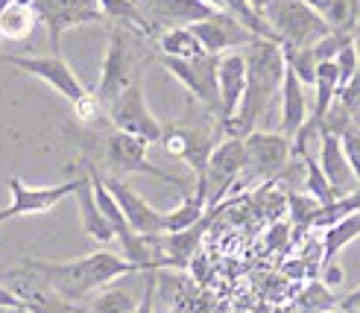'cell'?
Segmentation results:
<instances>
[{
  "instance_id": "1",
  "label": "cell",
  "mask_w": 360,
  "mask_h": 313,
  "mask_svg": "<svg viewBox=\"0 0 360 313\" xmlns=\"http://www.w3.org/2000/svg\"><path fill=\"white\" fill-rule=\"evenodd\" d=\"M141 272L135 264H129L123 255L115 252H91L77 261H39V257H24L21 275H32L39 287L56 293L65 302H82L94 290H103L105 284H112L123 275Z\"/></svg>"
},
{
  "instance_id": "2",
  "label": "cell",
  "mask_w": 360,
  "mask_h": 313,
  "mask_svg": "<svg viewBox=\"0 0 360 313\" xmlns=\"http://www.w3.org/2000/svg\"><path fill=\"white\" fill-rule=\"evenodd\" d=\"M243 56H246V68H249L246 97L240 103V112L226 126H220V132L226 138H246L255 132V123L269 112L273 100L281 94L284 73H287L284 50L276 41L255 39L243 50Z\"/></svg>"
},
{
  "instance_id": "3",
  "label": "cell",
  "mask_w": 360,
  "mask_h": 313,
  "mask_svg": "<svg viewBox=\"0 0 360 313\" xmlns=\"http://www.w3.org/2000/svg\"><path fill=\"white\" fill-rule=\"evenodd\" d=\"M138 39H143L138 30L112 24L109 50H105L100 82L94 91L105 112H109V106L123 94V91H129L141 79V56H138V44H135Z\"/></svg>"
},
{
  "instance_id": "4",
  "label": "cell",
  "mask_w": 360,
  "mask_h": 313,
  "mask_svg": "<svg viewBox=\"0 0 360 313\" xmlns=\"http://www.w3.org/2000/svg\"><path fill=\"white\" fill-rule=\"evenodd\" d=\"M261 18L273 30L281 47H314L331 32L328 21L322 18L308 0H269L261 9Z\"/></svg>"
},
{
  "instance_id": "5",
  "label": "cell",
  "mask_w": 360,
  "mask_h": 313,
  "mask_svg": "<svg viewBox=\"0 0 360 313\" xmlns=\"http://www.w3.org/2000/svg\"><path fill=\"white\" fill-rule=\"evenodd\" d=\"M147 150H150V143H143L141 138H132L126 132H117V129H109V135L103 138V161H105V167H109V176L123 179V176L141 173V176H153V179L167 181V185H173V188H179L185 193L188 181L155 167V164L147 158Z\"/></svg>"
},
{
  "instance_id": "6",
  "label": "cell",
  "mask_w": 360,
  "mask_h": 313,
  "mask_svg": "<svg viewBox=\"0 0 360 313\" xmlns=\"http://www.w3.org/2000/svg\"><path fill=\"white\" fill-rule=\"evenodd\" d=\"M32 9H35L39 24L47 30L53 56H62V35L68 30L105 21L100 0H39Z\"/></svg>"
},
{
  "instance_id": "7",
  "label": "cell",
  "mask_w": 360,
  "mask_h": 313,
  "mask_svg": "<svg viewBox=\"0 0 360 313\" xmlns=\"http://www.w3.org/2000/svg\"><path fill=\"white\" fill-rule=\"evenodd\" d=\"M161 65H165L173 77L208 108V115L223 120L220 79H217L220 56H208V53H205V56H200V59H167V56H161Z\"/></svg>"
},
{
  "instance_id": "8",
  "label": "cell",
  "mask_w": 360,
  "mask_h": 313,
  "mask_svg": "<svg viewBox=\"0 0 360 313\" xmlns=\"http://www.w3.org/2000/svg\"><path fill=\"white\" fill-rule=\"evenodd\" d=\"M105 115H109L112 129L132 135V138H141L143 143H150V146L161 143V138H165V126H161L155 120V115L150 112L141 79L129 91H123V94L109 106V112H105Z\"/></svg>"
},
{
  "instance_id": "9",
  "label": "cell",
  "mask_w": 360,
  "mask_h": 313,
  "mask_svg": "<svg viewBox=\"0 0 360 313\" xmlns=\"http://www.w3.org/2000/svg\"><path fill=\"white\" fill-rule=\"evenodd\" d=\"M135 6L143 18L147 39L167 32V30L193 27L200 21H208L214 12H220L211 4H205V0H135Z\"/></svg>"
},
{
  "instance_id": "10",
  "label": "cell",
  "mask_w": 360,
  "mask_h": 313,
  "mask_svg": "<svg viewBox=\"0 0 360 313\" xmlns=\"http://www.w3.org/2000/svg\"><path fill=\"white\" fill-rule=\"evenodd\" d=\"M246 146V179L273 181L293 158V141L281 132H252L243 138Z\"/></svg>"
},
{
  "instance_id": "11",
  "label": "cell",
  "mask_w": 360,
  "mask_h": 313,
  "mask_svg": "<svg viewBox=\"0 0 360 313\" xmlns=\"http://www.w3.org/2000/svg\"><path fill=\"white\" fill-rule=\"evenodd\" d=\"M0 62L9 65V68H18V70H24V73H32V77H39L41 82H47L53 91H59V94L70 103V106H77L82 103L91 91H88L79 77L74 70H70V65L62 59V56H12V53H4L0 56Z\"/></svg>"
},
{
  "instance_id": "12",
  "label": "cell",
  "mask_w": 360,
  "mask_h": 313,
  "mask_svg": "<svg viewBox=\"0 0 360 313\" xmlns=\"http://www.w3.org/2000/svg\"><path fill=\"white\" fill-rule=\"evenodd\" d=\"M246 173V146L243 138H223L214 150L208 170H205V181L196 185L200 191L208 193V208H220L223 196L231 191V185Z\"/></svg>"
},
{
  "instance_id": "13",
  "label": "cell",
  "mask_w": 360,
  "mask_h": 313,
  "mask_svg": "<svg viewBox=\"0 0 360 313\" xmlns=\"http://www.w3.org/2000/svg\"><path fill=\"white\" fill-rule=\"evenodd\" d=\"M6 188L12 191V205L0 208V223H6V219H18V217L50 214L62 199L77 193L79 179H70V181H62V185H50V188H30L24 179L12 176V179H6Z\"/></svg>"
},
{
  "instance_id": "14",
  "label": "cell",
  "mask_w": 360,
  "mask_h": 313,
  "mask_svg": "<svg viewBox=\"0 0 360 313\" xmlns=\"http://www.w3.org/2000/svg\"><path fill=\"white\" fill-rule=\"evenodd\" d=\"M161 146L167 150V155L185 161L188 167L196 173V185L205 181V170L208 161L217 150V138L208 129L200 126H165V138H161Z\"/></svg>"
},
{
  "instance_id": "15",
  "label": "cell",
  "mask_w": 360,
  "mask_h": 313,
  "mask_svg": "<svg viewBox=\"0 0 360 313\" xmlns=\"http://www.w3.org/2000/svg\"><path fill=\"white\" fill-rule=\"evenodd\" d=\"M193 35L200 39V44L205 47L208 56H226V53L235 50H246L252 41L258 39L249 27H243L235 15L229 12H214L208 21H200L191 27Z\"/></svg>"
},
{
  "instance_id": "16",
  "label": "cell",
  "mask_w": 360,
  "mask_h": 313,
  "mask_svg": "<svg viewBox=\"0 0 360 313\" xmlns=\"http://www.w3.org/2000/svg\"><path fill=\"white\" fill-rule=\"evenodd\" d=\"M103 181L105 188L112 191V196L117 199V205L126 217V223L132 226L135 234H143V237H155V234H165V211L153 208L147 199H143L141 193H135L129 185H126L123 179L117 176H109L103 173Z\"/></svg>"
},
{
  "instance_id": "17",
  "label": "cell",
  "mask_w": 360,
  "mask_h": 313,
  "mask_svg": "<svg viewBox=\"0 0 360 313\" xmlns=\"http://www.w3.org/2000/svg\"><path fill=\"white\" fill-rule=\"evenodd\" d=\"M319 167L326 173V179L331 181V188L340 199L360 188V181L352 170V161L346 155V143L340 135H331V132L319 135Z\"/></svg>"
},
{
  "instance_id": "18",
  "label": "cell",
  "mask_w": 360,
  "mask_h": 313,
  "mask_svg": "<svg viewBox=\"0 0 360 313\" xmlns=\"http://www.w3.org/2000/svg\"><path fill=\"white\" fill-rule=\"evenodd\" d=\"M217 79H220V103H223V120H220V126H226L231 117L240 112V103L246 97L249 68H246L243 50H235V53H226V56H220Z\"/></svg>"
},
{
  "instance_id": "19",
  "label": "cell",
  "mask_w": 360,
  "mask_h": 313,
  "mask_svg": "<svg viewBox=\"0 0 360 313\" xmlns=\"http://www.w3.org/2000/svg\"><path fill=\"white\" fill-rule=\"evenodd\" d=\"M308 117H311V108H308V97H304V85L296 77V70L287 68L284 85H281V129L278 132L293 141L302 132V126L308 123Z\"/></svg>"
},
{
  "instance_id": "20",
  "label": "cell",
  "mask_w": 360,
  "mask_h": 313,
  "mask_svg": "<svg viewBox=\"0 0 360 313\" xmlns=\"http://www.w3.org/2000/svg\"><path fill=\"white\" fill-rule=\"evenodd\" d=\"M77 208H79V223H82V231L91 237L97 243H112L117 241L115 237V229L109 226V219L103 217L100 205H97V196H94V185H91V176L82 167L79 173V188H77Z\"/></svg>"
},
{
  "instance_id": "21",
  "label": "cell",
  "mask_w": 360,
  "mask_h": 313,
  "mask_svg": "<svg viewBox=\"0 0 360 313\" xmlns=\"http://www.w3.org/2000/svg\"><path fill=\"white\" fill-rule=\"evenodd\" d=\"M220 208H211L205 214L202 223H196L193 229L188 231H176V234H165V255H167V261H170V269H185L191 264V257L196 255V249H200L202 243V234L208 231L211 226V219L214 214H217Z\"/></svg>"
},
{
  "instance_id": "22",
  "label": "cell",
  "mask_w": 360,
  "mask_h": 313,
  "mask_svg": "<svg viewBox=\"0 0 360 313\" xmlns=\"http://www.w3.org/2000/svg\"><path fill=\"white\" fill-rule=\"evenodd\" d=\"M208 211H211V208H208V193L200 191V188H193V191L182 199V205L165 214V234H176V231L193 229L196 223H202Z\"/></svg>"
},
{
  "instance_id": "23",
  "label": "cell",
  "mask_w": 360,
  "mask_h": 313,
  "mask_svg": "<svg viewBox=\"0 0 360 313\" xmlns=\"http://www.w3.org/2000/svg\"><path fill=\"white\" fill-rule=\"evenodd\" d=\"M357 237H360V211L343 217L340 223H334L331 229L322 231V269L337 264V255L349 243H354Z\"/></svg>"
},
{
  "instance_id": "24",
  "label": "cell",
  "mask_w": 360,
  "mask_h": 313,
  "mask_svg": "<svg viewBox=\"0 0 360 313\" xmlns=\"http://www.w3.org/2000/svg\"><path fill=\"white\" fill-rule=\"evenodd\" d=\"M158 50H161V56H167V59H200V56H205V47L200 44V39L193 35L191 27L161 32Z\"/></svg>"
},
{
  "instance_id": "25",
  "label": "cell",
  "mask_w": 360,
  "mask_h": 313,
  "mask_svg": "<svg viewBox=\"0 0 360 313\" xmlns=\"http://www.w3.org/2000/svg\"><path fill=\"white\" fill-rule=\"evenodd\" d=\"M39 18H35V9L21 6V4H12L4 15H0V47L9 44V41H27Z\"/></svg>"
},
{
  "instance_id": "26",
  "label": "cell",
  "mask_w": 360,
  "mask_h": 313,
  "mask_svg": "<svg viewBox=\"0 0 360 313\" xmlns=\"http://www.w3.org/2000/svg\"><path fill=\"white\" fill-rule=\"evenodd\" d=\"M299 158H302V164H304V191H308L322 208L334 205V202H337L340 196L334 193V188H331V181L326 179V173H322L319 158H314L308 150H304Z\"/></svg>"
},
{
  "instance_id": "27",
  "label": "cell",
  "mask_w": 360,
  "mask_h": 313,
  "mask_svg": "<svg viewBox=\"0 0 360 313\" xmlns=\"http://www.w3.org/2000/svg\"><path fill=\"white\" fill-rule=\"evenodd\" d=\"M141 299H135L129 290L123 287H112V290H103L100 296H94L82 307V313H138Z\"/></svg>"
},
{
  "instance_id": "28",
  "label": "cell",
  "mask_w": 360,
  "mask_h": 313,
  "mask_svg": "<svg viewBox=\"0 0 360 313\" xmlns=\"http://www.w3.org/2000/svg\"><path fill=\"white\" fill-rule=\"evenodd\" d=\"M100 9L105 15V21H112L117 27L138 30L143 39H147V32H143V18L135 6V0H100Z\"/></svg>"
},
{
  "instance_id": "29",
  "label": "cell",
  "mask_w": 360,
  "mask_h": 313,
  "mask_svg": "<svg viewBox=\"0 0 360 313\" xmlns=\"http://www.w3.org/2000/svg\"><path fill=\"white\" fill-rule=\"evenodd\" d=\"M287 208H290V223L302 231L314 229V219L319 217L322 205L311 196V193H287Z\"/></svg>"
},
{
  "instance_id": "30",
  "label": "cell",
  "mask_w": 360,
  "mask_h": 313,
  "mask_svg": "<svg viewBox=\"0 0 360 313\" xmlns=\"http://www.w3.org/2000/svg\"><path fill=\"white\" fill-rule=\"evenodd\" d=\"M299 305L308 313H328V310L340 307V299L334 296L326 281H311L308 287H304L302 296H299Z\"/></svg>"
},
{
  "instance_id": "31",
  "label": "cell",
  "mask_w": 360,
  "mask_h": 313,
  "mask_svg": "<svg viewBox=\"0 0 360 313\" xmlns=\"http://www.w3.org/2000/svg\"><path fill=\"white\" fill-rule=\"evenodd\" d=\"M284 50V59H287V68L296 70V77L302 79V85H316V56H314V47H302V50H293V47H281Z\"/></svg>"
},
{
  "instance_id": "32",
  "label": "cell",
  "mask_w": 360,
  "mask_h": 313,
  "mask_svg": "<svg viewBox=\"0 0 360 313\" xmlns=\"http://www.w3.org/2000/svg\"><path fill=\"white\" fill-rule=\"evenodd\" d=\"M354 41V32H346V30H331L326 39L319 44H314V56L316 62H334L340 53H343L349 44Z\"/></svg>"
},
{
  "instance_id": "33",
  "label": "cell",
  "mask_w": 360,
  "mask_h": 313,
  "mask_svg": "<svg viewBox=\"0 0 360 313\" xmlns=\"http://www.w3.org/2000/svg\"><path fill=\"white\" fill-rule=\"evenodd\" d=\"M354 47H357V73H354V79L349 82V88L340 91V97H337L352 115L360 108V21H357V30H354Z\"/></svg>"
},
{
  "instance_id": "34",
  "label": "cell",
  "mask_w": 360,
  "mask_h": 313,
  "mask_svg": "<svg viewBox=\"0 0 360 313\" xmlns=\"http://www.w3.org/2000/svg\"><path fill=\"white\" fill-rule=\"evenodd\" d=\"M334 62H337V68H340V91H346L349 82L354 79V73H357V47H354V41H352L343 53H340Z\"/></svg>"
},
{
  "instance_id": "35",
  "label": "cell",
  "mask_w": 360,
  "mask_h": 313,
  "mask_svg": "<svg viewBox=\"0 0 360 313\" xmlns=\"http://www.w3.org/2000/svg\"><path fill=\"white\" fill-rule=\"evenodd\" d=\"M343 143H346V155H349V161H352V170H354V176H357V181H360V129H349V132L343 135Z\"/></svg>"
},
{
  "instance_id": "36",
  "label": "cell",
  "mask_w": 360,
  "mask_h": 313,
  "mask_svg": "<svg viewBox=\"0 0 360 313\" xmlns=\"http://www.w3.org/2000/svg\"><path fill=\"white\" fill-rule=\"evenodd\" d=\"M147 275V284H143V296L138 305V313H153V302H155V279L158 272H143Z\"/></svg>"
},
{
  "instance_id": "37",
  "label": "cell",
  "mask_w": 360,
  "mask_h": 313,
  "mask_svg": "<svg viewBox=\"0 0 360 313\" xmlns=\"http://www.w3.org/2000/svg\"><path fill=\"white\" fill-rule=\"evenodd\" d=\"M337 310H343V313H360V287L354 293H349L346 299H340V307Z\"/></svg>"
},
{
  "instance_id": "38",
  "label": "cell",
  "mask_w": 360,
  "mask_h": 313,
  "mask_svg": "<svg viewBox=\"0 0 360 313\" xmlns=\"http://www.w3.org/2000/svg\"><path fill=\"white\" fill-rule=\"evenodd\" d=\"M266 4H269V0H252V6H255V9H258V12H261V9H264V6H266Z\"/></svg>"
},
{
  "instance_id": "39",
  "label": "cell",
  "mask_w": 360,
  "mask_h": 313,
  "mask_svg": "<svg viewBox=\"0 0 360 313\" xmlns=\"http://www.w3.org/2000/svg\"><path fill=\"white\" fill-rule=\"evenodd\" d=\"M352 123H354V129H360V108H357V112L352 115Z\"/></svg>"
},
{
  "instance_id": "40",
  "label": "cell",
  "mask_w": 360,
  "mask_h": 313,
  "mask_svg": "<svg viewBox=\"0 0 360 313\" xmlns=\"http://www.w3.org/2000/svg\"><path fill=\"white\" fill-rule=\"evenodd\" d=\"M4 313H30L27 307H12V310H4Z\"/></svg>"
},
{
  "instance_id": "41",
  "label": "cell",
  "mask_w": 360,
  "mask_h": 313,
  "mask_svg": "<svg viewBox=\"0 0 360 313\" xmlns=\"http://www.w3.org/2000/svg\"><path fill=\"white\" fill-rule=\"evenodd\" d=\"M328 313H343V310H328Z\"/></svg>"
}]
</instances>
